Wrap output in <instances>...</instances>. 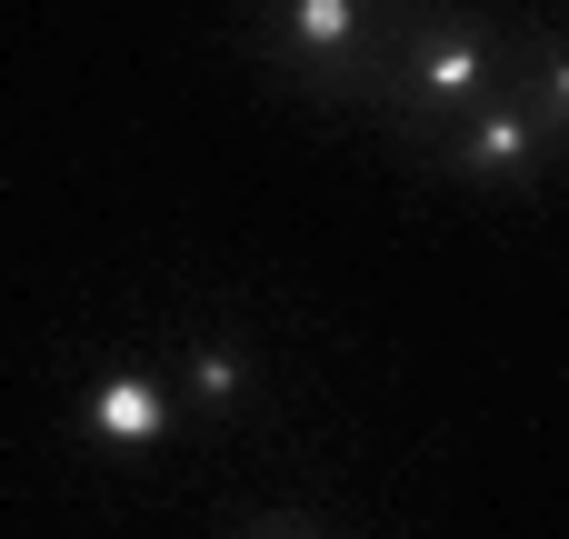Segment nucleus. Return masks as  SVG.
Segmentation results:
<instances>
[{"instance_id": "f257e3e1", "label": "nucleus", "mask_w": 569, "mask_h": 539, "mask_svg": "<svg viewBox=\"0 0 569 539\" xmlns=\"http://www.w3.org/2000/svg\"><path fill=\"white\" fill-rule=\"evenodd\" d=\"M400 10L410 0H280L270 10V70L290 90L370 120L380 70H390V40H400Z\"/></svg>"}, {"instance_id": "f03ea898", "label": "nucleus", "mask_w": 569, "mask_h": 539, "mask_svg": "<svg viewBox=\"0 0 569 539\" xmlns=\"http://www.w3.org/2000/svg\"><path fill=\"white\" fill-rule=\"evenodd\" d=\"M410 160H420V170H440V180H460V190H540V180L560 170V150H550V130L530 120V100H520V90H500V100H480V110H460V120L420 130V140H410Z\"/></svg>"}, {"instance_id": "7ed1b4c3", "label": "nucleus", "mask_w": 569, "mask_h": 539, "mask_svg": "<svg viewBox=\"0 0 569 539\" xmlns=\"http://www.w3.org/2000/svg\"><path fill=\"white\" fill-rule=\"evenodd\" d=\"M170 430H180L170 370H140V360L90 370V390H80V440H90V450H110V460H150Z\"/></svg>"}, {"instance_id": "20e7f679", "label": "nucleus", "mask_w": 569, "mask_h": 539, "mask_svg": "<svg viewBox=\"0 0 569 539\" xmlns=\"http://www.w3.org/2000/svg\"><path fill=\"white\" fill-rule=\"evenodd\" d=\"M510 90L530 100V120L569 160V20H520L510 10Z\"/></svg>"}, {"instance_id": "39448f33", "label": "nucleus", "mask_w": 569, "mask_h": 539, "mask_svg": "<svg viewBox=\"0 0 569 539\" xmlns=\"http://www.w3.org/2000/svg\"><path fill=\"white\" fill-rule=\"evenodd\" d=\"M250 390H260V370H250V350H230V340H190V350H180V370H170L180 420H190V410H200V420H240V410H250Z\"/></svg>"}, {"instance_id": "423d86ee", "label": "nucleus", "mask_w": 569, "mask_h": 539, "mask_svg": "<svg viewBox=\"0 0 569 539\" xmlns=\"http://www.w3.org/2000/svg\"><path fill=\"white\" fill-rule=\"evenodd\" d=\"M230 539H330V520H310V510H250Z\"/></svg>"}]
</instances>
